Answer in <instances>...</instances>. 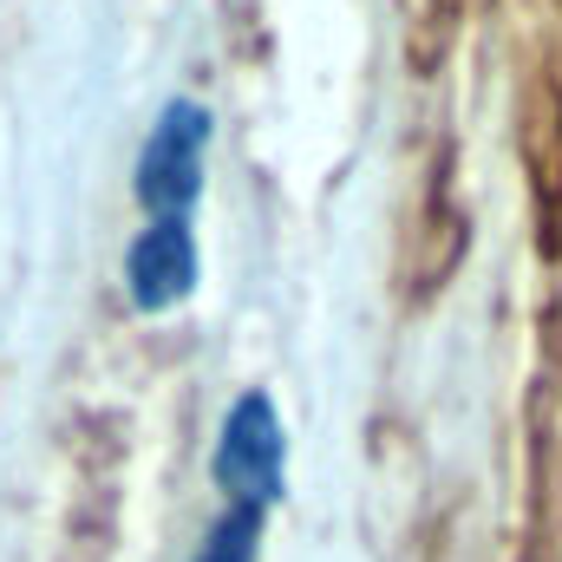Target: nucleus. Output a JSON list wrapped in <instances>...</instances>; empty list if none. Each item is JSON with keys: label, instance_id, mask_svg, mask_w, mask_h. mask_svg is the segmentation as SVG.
Returning <instances> with one entry per match:
<instances>
[{"label": "nucleus", "instance_id": "nucleus-1", "mask_svg": "<svg viewBox=\"0 0 562 562\" xmlns=\"http://www.w3.org/2000/svg\"><path fill=\"white\" fill-rule=\"evenodd\" d=\"M203 144H210V112L190 105V99H170L138 150V196L150 216H183L196 203V190H203Z\"/></svg>", "mask_w": 562, "mask_h": 562}, {"label": "nucleus", "instance_id": "nucleus-2", "mask_svg": "<svg viewBox=\"0 0 562 562\" xmlns=\"http://www.w3.org/2000/svg\"><path fill=\"white\" fill-rule=\"evenodd\" d=\"M216 484L243 504L262 510L281 497V419L269 393H243L223 419V445H216Z\"/></svg>", "mask_w": 562, "mask_h": 562}, {"label": "nucleus", "instance_id": "nucleus-3", "mask_svg": "<svg viewBox=\"0 0 562 562\" xmlns=\"http://www.w3.org/2000/svg\"><path fill=\"white\" fill-rule=\"evenodd\" d=\"M125 276H132V301H138L144 314L177 307L190 294V281H196V236H190V223L183 216H157L132 243Z\"/></svg>", "mask_w": 562, "mask_h": 562}, {"label": "nucleus", "instance_id": "nucleus-4", "mask_svg": "<svg viewBox=\"0 0 562 562\" xmlns=\"http://www.w3.org/2000/svg\"><path fill=\"white\" fill-rule=\"evenodd\" d=\"M256 543H262V510H223L216 524H210V537H203V550L196 562H256Z\"/></svg>", "mask_w": 562, "mask_h": 562}]
</instances>
